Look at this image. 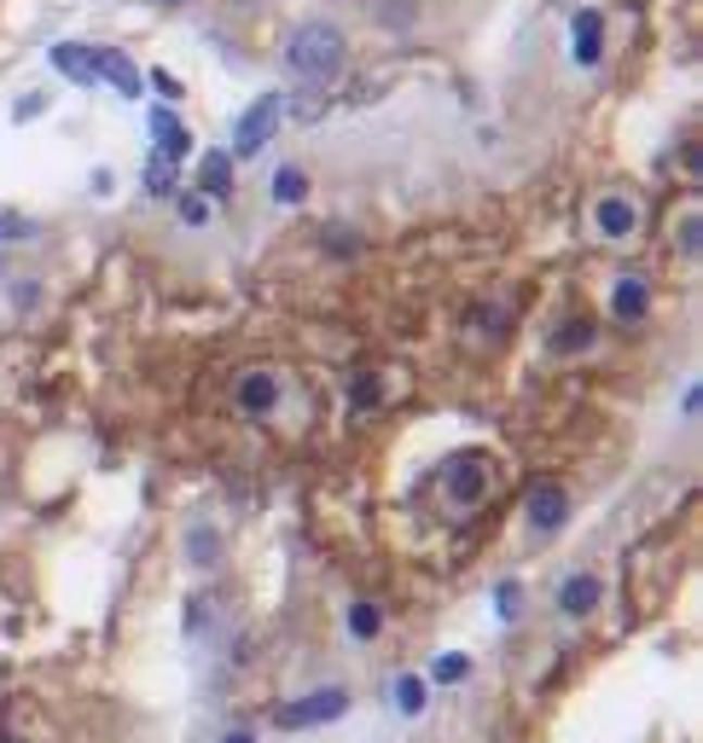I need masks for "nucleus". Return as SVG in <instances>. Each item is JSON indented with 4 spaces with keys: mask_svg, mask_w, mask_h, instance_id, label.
Masks as SVG:
<instances>
[{
    "mask_svg": "<svg viewBox=\"0 0 703 743\" xmlns=\"http://www.w3.org/2000/svg\"><path fill=\"white\" fill-rule=\"evenodd\" d=\"M286 64L303 81H331V76L343 71V36L331 24H303L286 41Z\"/></svg>",
    "mask_w": 703,
    "mask_h": 743,
    "instance_id": "f257e3e1",
    "label": "nucleus"
},
{
    "mask_svg": "<svg viewBox=\"0 0 703 743\" xmlns=\"http://www.w3.org/2000/svg\"><path fill=\"white\" fill-rule=\"evenodd\" d=\"M279 116H286V93H262L256 105H244L239 123H233V151L227 158H256V151L274 140Z\"/></svg>",
    "mask_w": 703,
    "mask_h": 743,
    "instance_id": "f03ea898",
    "label": "nucleus"
},
{
    "mask_svg": "<svg viewBox=\"0 0 703 743\" xmlns=\"http://www.w3.org/2000/svg\"><path fill=\"white\" fill-rule=\"evenodd\" d=\"M338 715H349V691L331 685V691H309V697L286 703L279 708V726H286V732H309V726H326Z\"/></svg>",
    "mask_w": 703,
    "mask_h": 743,
    "instance_id": "7ed1b4c3",
    "label": "nucleus"
},
{
    "mask_svg": "<svg viewBox=\"0 0 703 743\" xmlns=\"http://www.w3.org/2000/svg\"><path fill=\"white\" fill-rule=\"evenodd\" d=\"M88 53H93V76H105V81H111V88L123 93V99H140L146 76L134 71V64H128L123 53H116V47H88Z\"/></svg>",
    "mask_w": 703,
    "mask_h": 743,
    "instance_id": "20e7f679",
    "label": "nucleus"
},
{
    "mask_svg": "<svg viewBox=\"0 0 703 743\" xmlns=\"http://www.w3.org/2000/svg\"><path fill=\"white\" fill-rule=\"evenodd\" d=\"M233 401H239V413H250V418L274 413L279 407V378H274V372H244L239 390H233Z\"/></svg>",
    "mask_w": 703,
    "mask_h": 743,
    "instance_id": "39448f33",
    "label": "nucleus"
},
{
    "mask_svg": "<svg viewBox=\"0 0 703 743\" xmlns=\"http://www.w3.org/2000/svg\"><path fill=\"white\" fill-rule=\"evenodd\" d=\"M570 36H576V64H599L605 59V12L581 7L570 18Z\"/></svg>",
    "mask_w": 703,
    "mask_h": 743,
    "instance_id": "423d86ee",
    "label": "nucleus"
},
{
    "mask_svg": "<svg viewBox=\"0 0 703 743\" xmlns=\"http://www.w3.org/2000/svg\"><path fill=\"white\" fill-rule=\"evenodd\" d=\"M611 314L623 319V326H640V319L651 314V285L640 274H623V279H616V291H611Z\"/></svg>",
    "mask_w": 703,
    "mask_h": 743,
    "instance_id": "0eeeda50",
    "label": "nucleus"
},
{
    "mask_svg": "<svg viewBox=\"0 0 703 743\" xmlns=\"http://www.w3.org/2000/svg\"><path fill=\"white\" fill-rule=\"evenodd\" d=\"M593 227L605 232V239H628V232L640 227V210H633V198L611 192V198H599V204H593Z\"/></svg>",
    "mask_w": 703,
    "mask_h": 743,
    "instance_id": "6e6552de",
    "label": "nucleus"
},
{
    "mask_svg": "<svg viewBox=\"0 0 703 743\" xmlns=\"http://www.w3.org/2000/svg\"><path fill=\"white\" fill-rule=\"evenodd\" d=\"M152 134H158V158H170V163H180L192 151V134H187V123H180L170 105L152 111Z\"/></svg>",
    "mask_w": 703,
    "mask_h": 743,
    "instance_id": "1a4fd4ad",
    "label": "nucleus"
},
{
    "mask_svg": "<svg viewBox=\"0 0 703 743\" xmlns=\"http://www.w3.org/2000/svg\"><path fill=\"white\" fill-rule=\"evenodd\" d=\"M564 512H570V500H564V488H552V482H541V488H529V529H558L564 522Z\"/></svg>",
    "mask_w": 703,
    "mask_h": 743,
    "instance_id": "9d476101",
    "label": "nucleus"
},
{
    "mask_svg": "<svg viewBox=\"0 0 703 743\" xmlns=\"http://www.w3.org/2000/svg\"><path fill=\"white\" fill-rule=\"evenodd\" d=\"M599 599H605V587H599V576H570V581L558 587V610H564V616H588Z\"/></svg>",
    "mask_w": 703,
    "mask_h": 743,
    "instance_id": "9b49d317",
    "label": "nucleus"
},
{
    "mask_svg": "<svg viewBox=\"0 0 703 743\" xmlns=\"http://www.w3.org/2000/svg\"><path fill=\"white\" fill-rule=\"evenodd\" d=\"M53 71L59 76H71V81H81V88H93V53L88 47H76V41H64V47H53Z\"/></svg>",
    "mask_w": 703,
    "mask_h": 743,
    "instance_id": "f8f14e48",
    "label": "nucleus"
},
{
    "mask_svg": "<svg viewBox=\"0 0 703 743\" xmlns=\"http://www.w3.org/2000/svg\"><path fill=\"white\" fill-rule=\"evenodd\" d=\"M198 186H204V198H227L233 192V158H227V151H210V158L198 163Z\"/></svg>",
    "mask_w": 703,
    "mask_h": 743,
    "instance_id": "ddd939ff",
    "label": "nucleus"
},
{
    "mask_svg": "<svg viewBox=\"0 0 703 743\" xmlns=\"http://www.w3.org/2000/svg\"><path fill=\"white\" fill-rule=\"evenodd\" d=\"M425 703H430V685L418 680V673H401L396 680V708L413 720V715H425Z\"/></svg>",
    "mask_w": 703,
    "mask_h": 743,
    "instance_id": "4468645a",
    "label": "nucleus"
},
{
    "mask_svg": "<svg viewBox=\"0 0 703 743\" xmlns=\"http://www.w3.org/2000/svg\"><path fill=\"white\" fill-rule=\"evenodd\" d=\"M309 198V175L303 168H279L274 175V204H303Z\"/></svg>",
    "mask_w": 703,
    "mask_h": 743,
    "instance_id": "2eb2a0df",
    "label": "nucleus"
},
{
    "mask_svg": "<svg viewBox=\"0 0 703 743\" xmlns=\"http://www.w3.org/2000/svg\"><path fill=\"white\" fill-rule=\"evenodd\" d=\"M378 628H384V610H378V604H366V599L349 604V633H355V639H378Z\"/></svg>",
    "mask_w": 703,
    "mask_h": 743,
    "instance_id": "dca6fc26",
    "label": "nucleus"
},
{
    "mask_svg": "<svg viewBox=\"0 0 703 743\" xmlns=\"http://www.w3.org/2000/svg\"><path fill=\"white\" fill-rule=\"evenodd\" d=\"M465 673H472V656H465V651H448V656H437V668H430V680H442V685H460Z\"/></svg>",
    "mask_w": 703,
    "mask_h": 743,
    "instance_id": "f3484780",
    "label": "nucleus"
},
{
    "mask_svg": "<svg viewBox=\"0 0 703 743\" xmlns=\"http://www.w3.org/2000/svg\"><path fill=\"white\" fill-rule=\"evenodd\" d=\"M146 192H152V198L175 192V163H170V158H158V151H152V163H146Z\"/></svg>",
    "mask_w": 703,
    "mask_h": 743,
    "instance_id": "a211bd4d",
    "label": "nucleus"
},
{
    "mask_svg": "<svg viewBox=\"0 0 703 743\" xmlns=\"http://www.w3.org/2000/svg\"><path fill=\"white\" fill-rule=\"evenodd\" d=\"M454 494H460V500H477V494H482V465H477V459L454 470Z\"/></svg>",
    "mask_w": 703,
    "mask_h": 743,
    "instance_id": "6ab92c4d",
    "label": "nucleus"
},
{
    "mask_svg": "<svg viewBox=\"0 0 703 743\" xmlns=\"http://www.w3.org/2000/svg\"><path fill=\"white\" fill-rule=\"evenodd\" d=\"M180 222H187V227H204V222H210V198H204V192H187V198H180Z\"/></svg>",
    "mask_w": 703,
    "mask_h": 743,
    "instance_id": "aec40b11",
    "label": "nucleus"
},
{
    "mask_svg": "<svg viewBox=\"0 0 703 743\" xmlns=\"http://www.w3.org/2000/svg\"><path fill=\"white\" fill-rule=\"evenodd\" d=\"M192 557H198V564H215V534H210V529L192 534Z\"/></svg>",
    "mask_w": 703,
    "mask_h": 743,
    "instance_id": "412c9836",
    "label": "nucleus"
},
{
    "mask_svg": "<svg viewBox=\"0 0 703 743\" xmlns=\"http://www.w3.org/2000/svg\"><path fill=\"white\" fill-rule=\"evenodd\" d=\"M588 343H593V326H570L558 337V349H588Z\"/></svg>",
    "mask_w": 703,
    "mask_h": 743,
    "instance_id": "4be33fe9",
    "label": "nucleus"
},
{
    "mask_svg": "<svg viewBox=\"0 0 703 743\" xmlns=\"http://www.w3.org/2000/svg\"><path fill=\"white\" fill-rule=\"evenodd\" d=\"M494 604H500V616H517V604H524V593H517V587L506 581V587L494 593Z\"/></svg>",
    "mask_w": 703,
    "mask_h": 743,
    "instance_id": "5701e85b",
    "label": "nucleus"
},
{
    "mask_svg": "<svg viewBox=\"0 0 703 743\" xmlns=\"http://www.w3.org/2000/svg\"><path fill=\"white\" fill-rule=\"evenodd\" d=\"M152 88H158L163 99H180V81H175L170 71H152Z\"/></svg>",
    "mask_w": 703,
    "mask_h": 743,
    "instance_id": "b1692460",
    "label": "nucleus"
},
{
    "mask_svg": "<svg viewBox=\"0 0 703 743\" xmlns=\"http://www.w3.org/2000/svg\"><path fill=\"white\" fill-rule=\"evenodd\" d=\"M222 743H256V738H250V732H227Z\"/></svg>",
    "mask_w": 703,
    "mask_h": 743,
    "instance_id": "393cba45",
    "label": "nucleus"
}]
</instances>
